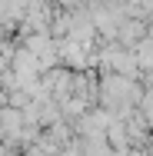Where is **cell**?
<instances>
[{
	"mask_svg": "<svg viewBox=\"0 0 153 156\" xmlns=\"http://www.w3.org/2000/svg\"><path fill=\"white\" fill-rule=\"evenodd\" d=\"M103 103L110 110H126L133 103H140V87L133 83V76H123V73H110L103 80Z\"/></svg>",
	"mask_w": 153,
	"mask_h": 156,
	"instance_id": "cell-1",
	"label": "cell"
}]
</instances>
